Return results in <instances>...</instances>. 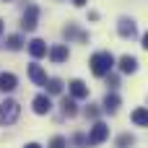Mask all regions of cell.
Instances as JSON below:
<instances>
[{
	"instance_id": "obj_15",
	"label": "cell",
	"mask_w": 148,
	"mask_h": 148,
	"mask_svg": "<svg viewBox=\"0 0 148 148\" xmlns=\"http://www.w3.org/2000/svg\"><path fill=\"white\" fill-rule=\"evenodd\" d=\"M62 112L68 114V117H73L78 109H75V99H62Z\"/></svg>"
},
{
	"instance_id": "obj_9",
	"label": "cell",
	"mask_w": 148,
	"mask_h": 148,
	"mask_svg": "<svg viewBox=\"0 0 148 148\" xmlns=\"http://www.w3.org/2000/svg\"><path fill=\"white\" fill-rule=\"evenodd\" d=\"M29 78H31L36 86H44V83H47V73H44L39 65H29Z\"/></svg>"
},
{
	"instance_id": "obj_10",
	"label": "cell",
	"mask_w": 148,
	"mask_h": 148,
	"mask_svg": "<svg viewBox=\"0 0 148 148\" xmlns=\"http://www.w3.org/2000/svg\"><path fill=\"white\" fill-rule=\"evenodd\" d=\"M29 52H31V57H44L47 55V44L42 39H31L29 42Z\"/></svg>"
},
{
	"instance_id": "obj_17",
	"label": "cell",
	"mask_w": 148,
	"mask_h": 148,
	"mask_svg": "<svg viewBox=\"0 0 148 148\" xmlns=\"http://www.w3.org/2000/svg\"><path fill=\"white\" fill-rule=\"evenodd\" d=\"M44 86L49 88V94H60V91H62V83H60L57 78H52V81H47Z\"/></svg>"
},
{
	"instance_id": "obj_23",
	"label": "cell",
	"mask_w": 148,
	"mask_h": 148,
	"mask_svg": "<svg viewBox=\"0 0 148 148\" xmlns=\"http://www.w3.org/2000/svg\"><path fill=\"white\" fill-rule=\"evenodd\" d=\"M23 148H42L39 143H29V146H23Z\"/></svg>"
},
{
	"instance_id": "obj_1",
	"label": "cell",
	"mask_w": 148,
	"mask_h": 148,
	"mask_svg": "<svg viewBox=\"0 0 148 148\" xmlns=\"http://www.w3.org/2000/svg\"><path fill=\"white\" fill-rule=\"evenodd\" d=\"M112 65H114V57H112L109 52H96V55L91 57V73H94V75H99V78L109 75Z\"/></svg>"
},
{
	"instance_id": "obj_7",
	"label": "cell",
	"mask_w": 148,
	"mask_h": 148,
	"mask_svg": "<svg viewBox=\"0 0 148 148\" xmlns=\"http://www.w3.org/2000/svg\"><path fill=\"white\" fill-rule=\"evenodd\" d=\"M68 55H70V52H68V44H55V47L49 49V60H52V62H65Z\"/></svg>"
},
{
	"instance_id": "obj_20",
	"label": "cell",
	"mask_w": 148,
	"mask_h": 148,
	"mask_svg": "<svg viewBox=\"0 0 148 148\" xmlns=\"http://www.w3.org/2000/svg\"><path fill=\"white\" fill-rule=\"evenodd\" d=\"M96 114H99V109H94V107H91V109H86V117H96Z\"/></svg>"
},
{
	"instance_id": "obj_16",
	"label": "cell",
	"mask_w": 148,
	"mask_h": 148,
	"mask_svg": "<svg viewBox=\"0 0 148 148\" xmlns=\"http://www.w3.org/2000/svg\"><path fill=\"white\" fill-rule=\"evenodd\" d=\"M5 44H8V49H21V44H23V42H21V36H18V34H13V36H8V42H5Z\"/></svg>"
},
{
	"instance_id": "obj_19",
	"label": "cell",
	"mask_w": 148,
	"mask_h": 148,
	"mask_svg": "<svg viewBox=\"0 0 148 148\" xmlns=\"http://www.w3.org/2000/svg\"><path fill=\"white\" fill-rule=\"evenodd\" d=\"M117 143H120L122 148H125V146H130V143H133V135H122V138H120Z\"/></svg>"
},
{
	"instance_id": "obj_3",
	"label": "cell",
	"mask_w": 148,
	"mask_h": 148,
	"mask_svg": "<svg viewBox=\"0 0 148 148\" xmlns=\"http://www.w3.org/2000/svg\"><path fill=\"white\" fill-rule=\"evenodd\" d=\"M107 138H109V127L104 122H96L91 127V133H88V146H101Z\"/></svg>"
},
{
	"instance_id": "obj_18",
	"label": "cell",
	"mask_w": 148,
	"mask_h": 148,
	"mask_svg": "<svg viewBox=\"0 0 148 148\" xmlns=\"http://www.w3.org/2000/svg\"><path fill=\"white\" fill-rule=\"evenodd\" d=\"M49 148H65V138H52Z\"/></svg>"
},
{
	"instance_id": "obj_13",
	"label": "cell",
	"mask_w": 148,
	"mask_h": 148,
	"mask_svg": "<svg viewBox=\"0 0 148 148\" xmlns=\"http://www.w3.org/2000/svg\"><path fill=\"white\" fill-rule=\"evenodd\" d=\"M117 107H120V96H117V94H107L104 109H107V112H117Z\"/></svg>"
},
{
	"instance_id": "obj_6",
	"label": "cell",
	"mask_w": 148,
	"mask_h": 148,
	"mask_svg": "<svg viewBox=\"0 0 148 148\" xmlns=\"http://www.w3.org/2000/svg\"><path fill=\"white\" fill-rule=\"evenodd\" d=\"M31 107H34V112H36V114H47V112L52 109V101H49V96H47V94H39V96L31 101Z\"/></svg>"
},
{
	"instance_id": "obj_14",
	"label": "cell",
	"mask_w": 148,
	"mask_h": 148,
	"mask_svg": "<svg viewBox=\"0 0 148 148\" xmlns=\"http://www.w3.org/2000/svg\"><path fill=\"white\" fill-rule=\"evenodd\" d=\"M133 122H135V125H148V109H143V107L135 109V112H133Z\"/></svg>"
},
{
	"instance_id": "obj_4",
	"label": "cell",
	"mask_w": 148,
	"mask_h": 148,
	"mask_svg": "<svg viewBox=\"0 0 148 148\" xmlns=\"http://www.w3.org/2000/svg\"><path fill=\"white\" fill-rule=\"evenodd\" d=\"M36 21H39V8H36V5H29L26 13H23V18H21V26H23L26 31H34V29H36Z\"/></svg>"
},
{
	"instance_id": "obj_8",
	"label": "cell",
	"mask_w": 148,
	"mask_h": 148,
	"mask_svg": "<svg viewBox=\"0 0 148 148\" xmlns=\"http://www.w3.org/2000/svg\"><path fill=\"white\" fill-rule=\"evenodd\" d=\"M70 94H73V99H86L88 96V86L75 78V81H70Z\"/></svg>"
},
{
	"instance_id": "obj_5",
	"label": "cell",
	"mask_w": 148,
	"mask_h": 148,
	"mask_svg": "<svg viewBox=\"0 0 148 148\" xmlns=\"http://www.w3.org/2000/svg\"><path fill=\"white\" fill-rule=\"evenodd\" d=\"M117 31H120V36H122V39H133V36L138 34V29H135L133 18H120V26H117Z\"/></svg>"
},
{
	"instance_id": "obj_11",
	"label": "cell",
	"mask_w": 148,
	"mask_h": 148,
	"mask_svg": "<svg viewBox=\"0 0 148 148\" xmlns=\"http://www.w3.org/2000/svg\"><path fill=\"white\" fill-rule=\"evenodd\" d=\"M120 70H122V73H135V70H138V60H135L133 55L120 57Z\"/></svg>"
},
{
	"instance_id": "obj_22",
	"label": "cell",
	"mask_w": 148,
	"mask_h": 148,
	"mask_svg": "<svg viewBox=\"0 0 148 148\" xmlns=\"http://www.w3.org/2000/svg\"><path fill=\"white\" fill-rule=\"evenodd\" d=\"M73 5H78V8H81V5H86V0H73Z\"/></svg>"
},
{
	"instance_id": "obj_24",
	"label": "cell",
	"mask_w": 148,
	"mask_h": 148,
	"mask_svg": "<svg viewBox=\"0 0 148 148\" xmlns=\"http://www.w3.org/2000/svg\"><path fill=\"white\" fill-rule=\"evenodd\" d=\"M0 34H3V21H0Z\"/></svg>"
},
{
	"instance_id": "obj_12",
	"label": "cell",
	"mask_w": 148,
	"mask_h": 148,
	"mask_svg": "<svg viewBox=\"0 0 148 148\" xmlns=\"http://www.w3.org/2000/svg\"><path fill=\"white\" fill-rule=\"evenodd\" d=\"M16 86H18V78L13 73H3L0 75V91H13Z\"/></svg>"
},
{
	"instance_id": "obj_21",
	"label": "cell",
	"mask_w": 148,
	"mask_h": 148,
	"mask_svg": "<svg viewBox=\"0 0 148 148\" xmlns=\"http://www.w3.org/2000/svg\"><path fill=\"white\" fill-rule=\"evenodd\" d=\"M143 47H146V49H148V31H146V34H143Z\"/></svg>"
},
{
	"instance_id": "obj_2",
	"label": "cell",
	"mask_w": 148,
	"mask_h": 148,
	"mask_svg": "<svg viewBox=\"0 0 148 148\" xmlns=\"http://www.w3.org/2000/svg\"><path fill=\"white\" fill-rule=\"evenodd\" d=\"M18 114H21V107L13 99H5L0 104V125H13L18 120Z\"/></svg>"
}]
</instances>
